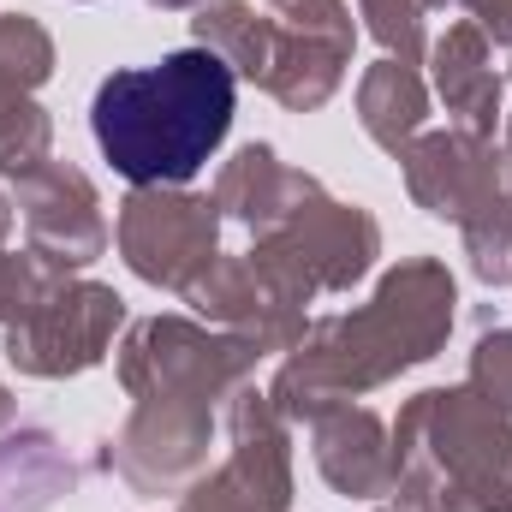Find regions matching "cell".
Instances as JSON below:
<instances>
[{
  "instance_id": "f546056e",
  "label": "cell",
  "mask_w": 512,
  "mask_h": 512,
  "mask_svg": "<svg viewBox=\"0 0 512 512\" xmlns=\"http://www.w3.org/2000/svg\"><path fill=\"white\" fill-rule=\"evenodd\" d=\"M143 6H155V12H197L203 0H143Z\"/></svg>"
},
{
  "instance_id": "5b68a950",
  "label": "cell",
  "mask_w": 512,
  "mask_h": 512,
  "mask_svg": "<svg viewBox=\"0 0 512 512\" xmlns=\"http://www.w3.org/2000/svg\"><path fill=\"white\" fill-rule=\"evenodd\" d=\"M245 256L262 274H274L292 298L316 304L328 292H352L358 280H370L382 256V221L364 203H340L322 191L304 209H292L280 227L256 233Z\"/></svg>"
},
{
  "instance_id": "ffe728a7",
  "label": "cell",
  "mask_w": 512,
  "mask_h": 512,
  "mask_svg": "<svg viewBox=\"0 0 512 512\" xmlns=\"http://www.w3.org/2000/svg\"><path fill=\"white\" fill-rule=\"evenodd\" d=\"M54 36L36 12H0V114L54 78Z\"/></svg>"
},
{
  "instance_id": "30bf717a",
  "label": "cell",
  "mask_w": 512,
  "mask_h": 512,
  "mask_svg": "<svg viewBox=\"0 0 512 512\" xmlns=\"http://www.w3.org/2000/svg\"><path fill=\"white\" fill-rule=\"evenodd\" d=\"M185 304L197 310V322H209V328L245 340L262 358H286V352L304 340V328H310V304L292 298L274 274H262L245 251L215 256L209 274L185 292Z\"/></svg>"
},
{
  "instance_id": "7a4b0ae2",
  "label": "cell",
  "mask_w": 512,
  "mask_h": 512,
  "mask_svg": "<svg viewBox=\"0 0 512 512\" xmlns=\"http://www.w3.org/2000/svg\"><path fill=\"white\" fill-rule=\"evenodd\" d=\"M239 114V78L209 48L114 66L90 96V137L126 185H191Z\"/></svg>"
},
{
  "instance_id": "e575fe53",
  "label": "cell",
  "mask_w": 512,
  "mask_h": 512,
  "mask_svg": "<svg viewBox=\"0 0 512 512\" xmlns=\"http://www.w3.org/2000/svg\"><path fill=\"white\" fill-rule=\"evenodd\" d=\"M507 84H512V66H507Z\"/></svg>"
},
{
  "instance_id": "1f68e13d",
  "label": "cell",
  "mask_w": 512,
  "mask_h": 512,
  "mask_svg": "<svg viewBox=\"0 0 512 512\" xmlns=\"http://www.w3.org/2000/svg\"><path fill=\"white\" fill-rule=\"evenodd\" d=\"M447 6H459V0H423V12H447Z\"/></svg>"
},
{
  "instance_id": "e0dca14e",
  "label": "cell",
  "mask_w": 512,
  "mask_h": 512,
  "mask_svg": "<svg viewBox=\"0 0 512 512\" xmlns=\"http://www.w3.org/2000/svg\"><path fill=\"white\" fill-rule=\"evenodd\" d=\"M358 126L382 155L399 161L429 131V84H423V72L399 66L387 54L376 66H364V78H358Z\"/></svg>"
},
{
  "instance_id": "277c9868",
  "label": "cell",
  "mask_w": 512,
  "mask_h": 512,
  "mask_svg": "<svg viewBox=\"0 0 512 512\" xmlns=\"http://www.w3.org/2000/svg\"><path fill=\"white\" fill-rule=\"evenodd\" d=\"M262 352L245 340L197 322V316H137L120 340V387L126 399H209L227 411V399L256 376Z\"/></svg>"
},
{
  "instance_id": "4fadbf2b",
  "label": "cell",
  "mask_w": 512,
  "mask_h": 512,
  "mask_svg": "<svg viewBox=\"0 0 512 512\" xmlns=\"http://www.w3.org/2000/svg\"><path fill=\"white\" fill-rule=\"evenodd\" d=\"M310 459L322 471V483L346 501H387L399 483V459H393V423L370 405H328L310 423Z\"/></svg>"
},
{
  "instance_id": "603a6c76",
  "label": "cell",
  "mask_w": 512,
  "mask_h": 512,
  "mask_svg": "<svg viewBox=\"0 0 512 512\" xmlns=\"http://www.w3.org/2000/svg\"><path fill=\"white\" fill-rule=\"evenodd\" d=\"M364 30L382 42L387 60L423 66L429 60V30H423V0H358Z\"/></svg>"
},
{
  "instance_id": "52a82bcc",
  "label": "cell",
  "mask_w": 512,
  "mask_h": 512,
  "mask_svg": "<svg viewBox=\"0 0 512 512\" xmlns=\"http://www.w3.org/2000/svg\"><path fill=\"white\" fill-rule=\"evenodd\" d=\"M114 245L143 286L185 298L221 256V209L185 185H131L114 215Z\"/></svg>"
},
{
  "instance_id": "2e32d148",
  "label": "cell",
  "mask_w": 512,
  "mask_h": 512,
  "mask_svg": "<svg viewBox=\"0 0 512 512\" xmlns=\"http://www.w3.org/2000/svg\"><path fill=\"white\" fill-rule=\"evenodd\" d=\"M78 489V459L42 423H12L0 435V512H48Z\"/></svg>"
},
{
  "instance_id": "8992f818",
  "label": "cell",
  "mask_w": 512,
  "mask_h": 512,
  "mask_svg": "<svg viewBox=\"0 0 512 512\" xmlns=\"http://www.w3.org/2000/svg\"><path fill=\"white\" fill-rule=\"evenodd\" d=\"M120 328H126V298L108 280L54 274L48 292L30 304V316L6 328L0 352L30 382H72V376H90L108 358Z\"/></svg>"
},
{
  "instance_id": "4dcf8cb0",
  "label": "cell",
  "mask_w": 512,
  "mask_h": 512,
  "mask_svg": "<svg viewBox=\"0 0 512 512\" xmlns=\"http://www.w3.org/2000/svg\"><path fill=\"white\" fill-rule=\"evenodd\" d=\"M387 501H393L399 512H441V507H429V501H405V495H387Z\"/></svg>"
},
{
  "instance_id": "7402d4cb",
  "label": "cell",
  "mask_w": 512,
  "mask_h": 512,
  "mask_svg": "<svg viewBox=\"0 0 512 512\" xmlns=\"http://www.w3.org/2000/svg\"><path fill=\"white\" fill-rule=\"evenodd\" d=\"M48 161H54V120H48V108L36 96H24V102H12L0 114V173L30 179Z\"/></svg>"
},
{
  "instance_id": "8fae6325",
  "label": "cell",
  "mask_w": 512,
  "mask_h": 512,
  "mask_svg": "<svg viewBox=\"0 0 512 512\" xmlns=\"http://www.w3.org/2000/svg\"><path fill=\"white\" fill-rule=\"evenodd\" d=\"M18 215H24V251H36L54 274H84L108 256V215L102 191L84 167L48 161L30 179H18Z\"/></svg>"
},
{
  "instance_id": "9a60e30c",
  "label": "cell",
  "mask_w": 512,
  "mask_h": 512,
  "mask_svg": "<svg viewBox=\"0 0 512 512\" xmlns=\"http://www.w3.org/2000/svg\"><path fill=\"white\" fill-rule=\"evenodd\" d=\"M328 185L316 179V173H304V167H292V161H280V149L274 143H239L233 149V161H221V173H215V209H221V221H233V227H245V233H268V227H280L292 209H304L310 197H322Z\"/></svg>"
},
{
  "instance_id": "7c38bea8",
  "label": "cell",
  "mask_w": 512,
  "mask_h": 512,
  "mask_svg": "<svg viewBox=\"0 0 512 512\" xmlns=\"http://www.w3.org/2000/svg\"><path fill=\"white\" fill-rule=\"evenodd\" d=\"M512 167V149L483 137V131H465V126H441V131H423L405 155H399V173H405V197L429 215V221H471L495 185L507 179Z\"/></svg>"
},
{
  "instance_id": "d6a6232c",
  "label": "cell",
  "mask_w": 512,
  "mask_h": 512,
  "mask_svg": "<svg viewBox=\"0 0 512 512\" xmlns=\"http://www.w3.org/2000/svg\"><path fill=\"white\" fill-rule=\"evenodd\" d=\"M501 131H507V137H501V143H507V149H512V114H507V120H501Z\"/></svg>"
},
{
  "instance_id": "ba28073f",
  "label": "cell",
  "mask_w": 512,
  "mask_h": 512,
  "mask_svg": "<svg viewBox=\"0 0 512 512\" xmlns=\"http://www.w3.org/2000/svg\"><path fill=\"white\" fill-rule=\"evenodd\" d=\"M227 459L209 465L173 512H292V423L268 387L245 382L227 399Z\"/></svg>"
},
{
  "instance_id": "d4e9b609",
  "label": "cell",
  "mask_w": 512,
  "mask_h": 512,
  "mask_svg": "<svg viewBox=\"0 0 512 512\" xmlns=\"http://www.w3.org/2000/svg\"><path fill=\"white\" fill-rule=\"evenodd\" d=\"M48 280H54V268L36 251H0V328L24 322L30 304L48 292Z\"/></svg>"
},
{
  "instance_id": "836d02e7",
  "label": "cell",
  "mask_w": 512,
  "mask_h": 512,
  "mask_svg": "<svg viewBox=\"0 0 512 512\" xmlns=\"http://www.w3.org/2000/svg\"><path fill=\"white\" fill-rule=\"evenodd\" d=\"M376 512H399V507H393V501H387V507H376Z\"/></svg>"
},
{
  "instance_id": "4316f807",
  "label": "cell",
  "mask_w": 512,
  "mask_h": 512,
  "mask_svg": "<svg viewBox=\"0 0 512 512\" xmlns=\"http://www.w3.org/2000/svg\"><path fill=\"white\" fill-rule=\"evenodd\" d=\"M459 6L495 48H512V0H459Z\"/></svg>"
},
{
  "instance_id": "ac0fdd59",
  "label": "cell",
  "mask_w": 512,
  "mask_h": 512,
  "mask_svg": "<svg viewBox=\"0 0 512 512\" xmlns=\"http://www.w3.org/2000/svg\"><path fill=\"white\" fill-rule=\"evenodd\" d=\"M346 66L352 54L334 48V42H316V36H298L286 24H274V60H268V78H262V96H274L286 114H316L334 102V90L346 84Z\"/></svg>"
},
{
  "instance_id": "cb8c5ba5",
  "label": "cell",
  "mask_w": 512,
  "mask_h": 512,
  "mask_svg": "<svg viewBox=\"0 0 512 512\" xmlns=\"http://www.w3.org/2000/svg\"><path fill=\"white\" fill-rule=\"evenodd\" d=\"M274 24L298 30V36H316V42H334V48H358V18L346 0H262Z\"/></svg>"
},
{
  "instance_id": "9c48e42d",
  "label": "cell",
  "mask_w": 512,
  "mask_h": 512,
  "mask_svg": "<svg viewBox=\"0 0 512 512\" xmlns=\"http://www.w3.org/2000/svg\"><path fill=\"white\" fill-rule=\"evenodd\" d=\"M221 405L209 399H131L126 423L102 441V471H114L131 495H185L209 471Z\"/></svg>"
},
{
  "instance_id": "d6986e66",
  "label": "cell",
  "mask_w": 512,
  "mask_h": 512,
  "mask_svg": "<svg viewBox=\"0 0 512 512\" xmlns=\"http://www.w3.org/2000/svg\"><path fill=\"white\" fill-rule=\"evenodd\" d=\"M191 42L209 48V54H221L239 84L262 90L268 60H274V18L256 12L251 0H203L197 18H191Z\"/></svg>"
},
{
  "instance_id": "6da1fadb",
  "label": "cell",
  "mask_w": 512,
  "mask_h": 512,
  "mask_svg": "<svg viewBox=\"0 0 512 512\" xmlns=\"http://www.w3.org/2000/svg\"><path fill=\"white\" fill-rule=\"evenodd\" d=\"M459 322V280L441 256H399L376 280L370 304L322 316L280 358L268 399L286 423H310L328 405H352L405 370L447 352Z\"/></svg>"
},
{
  "instance_id": "3957f363",
  "label": "cell",
  "mask_w": 512,
  "mask_h": 512,
  "mask_svg": "<svg viewBox=\"0 0 512 512\" xmlns=\"http://www.w3.org/2000/svg\"><path fill=\"white\" fill-rule=\"evenodd\" d=\"M393 495L441 512H512V411L471 382L423 387L393 417Z\"/></svg>"
},
{
  "instance_id": "f1b7e54d",
  "label": "cell",
  "mask_w": 512,
  "mask_h": 512,
  "mask_svg": "<svg viewBox=\"0 0 512 512\" xmlns=\"http://www.w3.org/2000/svg\"><path fill=\"white\" fill-rule=\"evenodd\" d=\"M12 221H18V203L0 191V245H6V233H12Z\"/></svg>"
},
{
  "instance_id": "83f0119b",
  "label": "cell",
  "mask_w": 512,
  "mask_h": 512,
  "mask_svg": "<svg viewBox=\"0 0 512 512\" xmlns=\"http://www.w3.org/2000/svg\"><path fill=\"white\" fill-rule=\"evenodd\" d=\"M12 423H18V399H12V387L0 382V435H6Z\"/></svg>"
},
{
  "instance_id": "44dd1931",
  "label": "cell",
  "mask_w": 512,
  "mask_h": 512,
  "mask_svg": "<svg viewBox=\"0 0 512 512\" xmlns=\"http://www.w3.org/2000/svg\"><path fill=\"white\" fill-rule=\"evenodd\" d=\"M459 245L483 286H512V167L495 185V197L471 221H459Z\"/></svg>"
},
{
  "instance_id": "5bb4252c",
  "label": "cell",
  "mask_w": 512,
  "mask_h": 512,
  "mask_svg": "<svg viewBox=\"0 0 512 512\" xmlns=\"http://www.w3.org/2000/svg\"><path fill=\"white\" fill-rule=\"evenodd\" d=\"M423 66H429V90L447 108V126L495 137V126L507 120V78L495 72V42L471 18H453L429 42V60Z\"/></svg>"
},
{
  "instance_id": "484cf974",
  "label": "cell",
  "mask_w": 512,
  "mask_h": 512,
  "mask_svg": "<svg viewBox=\"0 0 512 512\" xmlns=\"http://www.w3.org/2000/svg\"><path fill=\"white\" fill-rule=\"evenodd\" d=\"M483 399H495L501 411H512V328H483L471 346V376Z\"/></svg>"
}]
</instances>
